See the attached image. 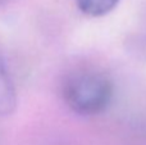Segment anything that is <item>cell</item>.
Instances as JSON below:
<instances>
[{"label":"cell","instance_id":"1","mask_svg":"<svg viewBox=\"0 0 146 145\" xmlns=\"http://www.w3.org/2000/svg\"><path fill=\"white\" fill-rule=\"evenodd\" d=\"M62 96L72 112L80 116H96L110 105L114 84L103 71L95 68L76 69L62 84Z\"/></svg>","mask_w":146,"mask_h":145},{"label":"cell","instance_id":"2","mask_svg":"<svg viewBox=\"0 0 146 145\" xmlns=\"http://www.w3.org/2000/svg\"><path fill=\"white\" fill-rule=\"evenodd\" d=\"M17 105V94L9 72L0 59V116L12 114Z\"/></svg>","mask_w":146,"mask_h":145},{"label":"cell","instance_id":"3","mask_svg":"<svg viewBox=\"0 0 146 145\" xmlns=\"http://www.w3.org/2000/svg\"><path fill=\"white\" fill-rule=\"evenodd\" d=\"M121 0H76L81 13L91 18H100L117 8Z\"/></svg>","mask_w":146,"mask_h":145}]
</instances>
